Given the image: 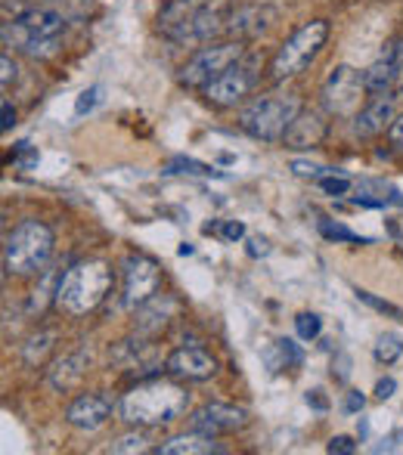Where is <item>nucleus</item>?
<instances>
[{
    "label": "nucleus",
    "instance_id": "nucleus-33",
    "mask_svg": "<svg viewBox=\"0 0 403 455\" xmlns=\"http://www.w3.org/2000/svg\"><path fill=\"white\" fill-rule=\"evenodd\" d=\"M332 455H354L357 452V440L354 437H344V434H338V437L329 440V446H326Z\"/></svg>",
    "mask_w": 403,
    "mask_h": 455
},
{
    "label": "nucleus",
    "instance_id": "nucleus-10",
    "mask_svg": "<svg viewBox=\"0 0 403 455\" xmlns=\"http://www.w3.org/2000/svg\"><path fill=\"white\" fill-rule=\"evenodd\" d=\"M158 285H162V270L156 260L146 254H127L121 264V304L127 310H137L140 304L156 298Z\"/></svg>",
    "mask_w": 403,
    "mask_h": 455
},
{
    "label": "nucleus",
    "instance_id": "nucleus-24",
    "mask_svg": "<svg viewBox=\"0 0 403 455\" xmlns=\"http://www.w3.org/2000/svg\"><path fill=\"white\" fill-rule=\"evenodd\" d=\"M165 174H193V177H223L221 171H214L211 164H202V162H196V158H183V156H177V158H171L168 162V168H165Z\"/></svg>",
    "mask_w": 403,
    "mask_h": 455
},
{
    "label": "nucleus",
    "instance_id": "nucleus-23",
    "mask_svg": "<svg viewBox=\"0 0 403 455\" xmlns=\"http://www.w3.org/2000/svg\"><path fill=\"white\" fill-rule=\"evenodd\" d=\"M205 4H211V0H168L165 10L158 12V28H162V35H168L171 28H177L183 19H189L196 10H202Z\"/></svg>",
    "mask_w": 403,
    "mask_h": 455
},
{
    "label": "nucleus",
    "instance_id": "nucleus-12",
    "mask_svg": "<svg viewBox=\"0 0 403 455\" xmlns=\"http://www.w3.org/2000/svg\"><path fill=\"white\" fill-rule=\"evenodd\" d=\"M398 108H400V93H394V91L375 93L373 100L354 115V133L363 140L388 133V127L398 118Z\"/></svg>",
    "mask_w": 403,
    "mask_h": 455
},
{
    "label": "nucleus",
    "instance_id": "nucleus-44",
    "mask_svg": "<svg viewBox=\"0 0 403 455\" xmlns=\"http://www.w3.org/2000/svg\"><path fill=\"white\" fill-rule=\"evenodd\" d=\"M196 248L193 245H181V258H189V254H193Z\"/></svg>",
    "mask_w": 403,
    "mask_h": 455
},
{
    "label": "nucleus",
    "instance_id": "nucleus-32",
    "mask_svg": "<svg viewBox=\"0 0 403 455\" xmlns=\"http://www.w3.org/2000/svg\"><path fill=\"white\" fill-rule=\"evenodd\" d=\"M292 171L298 177H307V180H319V177L332 174V168H323V164H310V162H292Z\"/></svg>",
    "mask_w": 403,
    "mask_h": 455
},
{
    "label": "nucleus",
    "instance_id": "nucleus-6",
    "mask_svg": "<svg viewBox=\"0 0 403 455\" xmlns=\"http://www.w3.org/2000/svg\"><path fill=\"white\" fill-rule=\"evenodd\" d=\"M326 37H329V22L326 19H313L304 22L298 31H292L279 50L270 60V78L273 81H289L295 75H302L307 66L319 56V50L326 47Z\"/></svg>",
    "mask_w": 403,
    "mask_h": 455
},
{
    "label": "nucleus",
    "instance_id": "nucleus-15",
    "mask_svg": "<svg viewBox=\"0 0 403 455\" xmlns=\"http://www.w3.org/2000/svg\"><path fill=\"white\" fill-rule=\"evenodd\" d=\"M115 403L109 394H81L75 396L72 403H69L66 409V421L72 427H78V431H100L102 425L109 421V415H112Z\"/></svg>",
    "mask_w": 403,
    "mask_h": 455
},
{
    "label": "nucleus",
    "instance_id": "nucleus-5",
    "mask_svg": "<svg viewBox=\"0 0 403 455\" xmlns=\"http://www.w3.org/2000/svg\"><path fill=\"white\" fill-rule=\"evenodd\" d=\"M53 254V229L41 220H22L4 239V273L35 275L44 273Z\"/></svg>",
    "mask_w": 403,
    "mask_h": 455
},
{
    "label": "nucleus",
    "instance_id": "nucleus-40",
    "mask_svg": "<svg viewBox=\"0 0 403 455\" xmlns=\"http://www.w3.org/2000/svg\"><path fill=\"white\" fill-rule=\"evenodd\" d=\"M37 162V152L31 149L28 143H19V158H16V164L19 168H31V164Z\"/></svg>",
    "mask_w": 403,
    "mask_h": 455
},
{
    "label": "nucleus",
    "instance_id": "nucleus-34",
    "mask_svg": "<svg viewBox=\"0 0 403 455\" xmlns=\"http://www.w3.org/2000/svg\"><path fill=\"white\" fill-rule=\"evenodd\" d=\"M97 102H100V87H87V91L78 96V102H75V115L81 118V115L91 112V108L97 106Z\"/></svg>",
    "mask_w": 403,
    "mask_h": 455
},
{
    "label": "nucleus",
    "instance_id": "nucleus-18",
    "mask_svg": "<svg viewBox=\"0 0 403 455\" xmlns=\"http://www.w3.org/2000/svg\"><path fill=\"white\" fill-rule=\"evenodd\" d=\"M277 19V10L267 4H248L239 6L227 16V31L236 37V41H254V37L267 35Z\"/></svg>",
    "mask_w": 403,
    "mask_h": 455
},
{
    "label": "nucleus",
    "instance_id": "nucleus-3",
    "mask_svg": "<svg viewBox=\"0 0 403 455\" xmlns=\"http://www.w3.org/2000/svg\"><path fill=\"white\" fill-rule=\"evenodd\" d=\"M115 273L106 260H78V264H72L62 273L53 304L69 316H85V313H93L106 300Z\"/></svg>",
    "mask_w": 403,
    "mask_h": 455
},
{
    "label": "nucleus",
    "instance_id": "nucleus-37",
    "mask_svg": "<svg viewBox=\"0 0 403 455\" xmlns=\"http://www.w3.org/2000/svg\"><path fill=\"white\" fill-rule=\"evenodd\" d=\"M388 143H391L398 152H403V115H398V118H394V124L388 127Z\"/></svg>",
    "mask_w": 403,
    "mask_h": 455
},
{
    "label": "nucleus",
    "instance_id": "nucleus-4",
    "mask_svg": "<svg viewBox=\"0 0 403 455\" xmlns=\"http://www.w3.org/2000/svg\"><path fill=\"white\" fill-rule=\"evenodd\" d=\"M298 112H302V102H298L295 93H261L239 112V127L252 140L283 143L286 131H289Z\"/></svg>",
    "mask_w": 403,
    "mask_h": 455
},
{
    "label": "nucleus",
    "instance_id": "nucleus-7",
    "mask_svg": "<svg viewBox=\"0 0 403 455\" xmlns=\"http://www.w3.org/2000/svg\"><path fill=\"white\" fill-rule=\"evenodd\" d=\"M246 56L242 41H221V44H208V47L196 50L193 60L183 62L181 68V84L189 91H205L214 78H221L233 62H239Z\"/></svg>",
    "mask_w": 403,
    "mask_h": 455
},
{
    "label": "nucleus",
    "instance_id": "nucleus-20",
    "mask_svg": "<svg viewBox=\"0 0 403 455\" xmlns=\"http://www.w3.org/2000/svg\"><path fill=\"white\" fill-rule=\"evenodd\" d=\"M87 365H91V354H87V350H78V354H69V356H62V360H56L53 369L47 371L50 387L60 390V394L78 387L81 378H85V371H87Z\"/></svg>",
    "mask_w": 403,
    "mask_h": 455
},
{
    "label": "nucleus",
    "instance_id": "nucleus-8",
    "mask_svg": "<svg viewBox=\"0 0 403 455\" xmlns=\"http://www.w3.org/2000/svg\"><path fill=\"white\" fill-rule=\"evenodd\" d=\"M258 78H261V62L258 56H242L239 62L227 68L221 78H214L208 87L202 91L205 102L214 108H236L239 102H246L252 91L258 87Z\"/></svg>",
    "mask_w": 403,
    "mask_h": 455
},
{
    "label": "nucleus",
    "instance_id": "nucleus-13",
    "mask_svg": "<svg viewBox=\"0 0 403 455\" xmlns=\"http://www.w3.org/2000/svg\"><path fill=\"white\" fill-rule=\"evenodd\" d=\"M400 72H403V35L391 37V41L382 47L379 60L363 72V78H367V91L373 96L391 91L394 81L400 78Z\"/></svg>",
    "mask_w": 403,
    "mask_h": 455
},
{
    "label": "nucleus",
    "instance_id": "nucleus-43",
    "mask_svg": "<svg viewBox=\"0 0 403 455\" xmlns=\"http://www.w3.org/2000/svg\"><path fill=\"white\" fill-rule=\"evenodd\" d=\"M248 254L258 258V254H267V242L264 239H248Z\"/></svg>",
    "mask_w": 403,
    "mask_h": 455
},
{
    "label": "nucleus",
    "instance_id": "nucleus-38",
    "mask_svg": "<svg viewBox=\"0 0 403 455\" xmlns=\"http://www.w3.org/2000/svg\"><path fill=\"white\" fill-rule=\"evenodd\" d=\"M0 68H4V75H0V81H4V87H10L12 81H16V62L10 60V53L0 56Z\"/></svg>",
    "mask_w": 403,
    "mask_h": 455
},
{
    "label": "nucleus",
    "instance_id": "nucleus-9",
    "mask_svg": "<svg viewBox=\"0 0 403 455\" xmlns=\"http://www.w3.org/2000/svg\"><path fill=\"white\" fill-rule=\"evenodd\" d=\"M367 78H363L357 68L351 66H338L332 68V75L323 84V106L329 115L335 118H354L363 108V100H367Z\"/></svg>",
    "mask_w": 403,
    "mask_h": 455
},
{
    "label": "nucleus",
    "instance_id": "nucleus-27",
    "mask_svg": "<svg viewBox=\"0 0 403 455\" xmlns=\"http://www.w3.org/2000/svg\"><path fill=\"white\" fill-rule=\"evenodd\" d=\"M149 437L146 434H125V437H118L112 443V452L118 455H133V452H149Z\"/></svg>",
    "mask_w": 403,
    "mask_h": 455
},
{
    "label": "nucleus",
    "instance_id": "nucleus-1",
    "mask_svg": "<svg viewBox=\"0 0 403 455\" xmlns=\"http://www.w3.org/2000/svg\"><path fill=\"white\" fill-rule=\"evenodd\" d=\"M189 406V394L183 384L168 378H146L137 381L118 403L121 421L133 427H162L181 419Z\"/></svg>",
    "mask_w": 403,
    "mask_h": 455
},
{
    "label": "nucleus",
    "instance_id": "nucleus-22",
    "mask_svg": "<svg viewBox=\"0 0 403 455\" xmlns=\"http://www.w3.org/2000/svg\"><path fill=\"white\" fill-rule=\"evenodd\" d=\"M264 363L267 371H283V369H298L304 363V354L292 338H279L270 347L264 350Z\"/></svg>",
    "mask_w": 403,
    "mask_h": 455
},
{
    "label": "nucleus",
    "instance_id": "nucleus-28",
    "mask_svg": "<svg viewBox=\"0 0 403 455\" xmlns=\"http://www.w3.org/2000/svg\"><path fill=\"white\" fill-rule=\"evenodd\" d=\"M295 331L302 341H317L319 331H323V319L317 313H298L295 316Z\"/></svg>",
    "mask_w": 403,
    "mask_h": 455
},
{
    "label": "nucleus",
    "instance_id": "nucleus-26",
    "mask_svg": "<svg viewBox=\"0 0 403 455\" xmlns=\"http://www.w3.org/2000/svg\"><path fill=\"white\" fill-rule=\"evenodd\" d=\"M319 235L329 242H354V245H369L373 239L367 235H357L354 229L342 227V223H332V220H319Z\"/></svg>",
    "mask_w": 403,
    "mask_h": 455
},
{
    "label": "nucleus",
    "instance_id": "nucleus-19",
    "mask_svg": "<svg viewBox=\"0 0 403 455\" xmlns=\"http://www.w3.org/2000/svg\"><path fill=\"white\" fill-rule=\"evenodd\" d=\"M174 313H177V300L168 298V294H156V298H149L146 304H140L133 310V331L140 338L158 335L174 319Z\"/></svg>",
    "mask_w": 403,
    "mask_h": 455
},
{
    "label": "nucleus",
    "instance_id": "nucleus-25",
    "mask_svg": "<svg viewBox=\"0 0 403 455\" xmlns=\"http://www.w3.org/2000/svg\"><path fill=\"white\" fill-rule=\"evenodd\" d=\"M373 354H375V363H385V365L398 363L400 356H403V338L394 335V331H385V335L375 341Z\"/></svg>",
    "mask_w": 403,
    "mask_h": 455
},
{
    "label": "nucleus",
    "instance_id": "nucleus-36",
    "mask_svg": "<svg viewBox=\"0 0 403 455\" xmlns=\"http://www.w3.org/2000/svg\"><path fill=\"white\" fill-rule=\"evenodd\" d=\"M363 406H367V396L360 394V390H351L348 396H344V412L348 415H357V412H363Z\"/></svg>",
    "mask_w": 403,
    "mask_h": 455
},
{
    "label": "nucleus",
    "instance_id": "nucleus-42",
    "mask_svg": "<svg viewBox=\"0 0 403 455\" xmlns=\"http://www.w3.org/2000/svg\"><path fill=\"white\" fill-rule=\"evenodd\" d=\"M307 406H313L317 412H326V409H329V400L323 396V390H307Z\"/></svg>",
    "mask_w": 403,
    "mask_h": 455
},
{
    "label": "nucleus",
    "instance_id": "nucleus-16",
    "mask_svg": "<svg viewBox=\"0 0 403 455\" xmlns=\"http://www.w3.org/2000/svg\"><path fill=\"white\" fill-rule=\"evenodd\" d=\"M326 137H329V124H326L323 115L313 112V108H302L289 124V131H286L283 146L292 152H310L319 149Z\"/></svg>",
    "mask_w": 403,
    "mask_h": 455
},
{
    "label": "nucleus",
    "instance_id": "nucleus-29",
    "mask_svg": "<svg viewBox=\"0 0 403 455\" xmlns=\"http://www.w3.org/2000/svg\"><path fill=\"white\" fill-rule=\"evenodd\" d=\"M357 300H363L367 307H373V310H379L382 316H391V319H403V310L400 307H394V304H388V300H382V298H375L373 291H363V288H357Z\"/></svg>",
    "mask_w": 403,
    "mask_h": 455
},
{
    "label": "nucleus",
    "instance_id": "nucleus-14",
    "mask_svg": "<svg viewBox=\"0 0 403 455\" xmlns=\"http://www.w3.org/2000/svg\"><path fill=\"white\" fill-rule=\"evenodd\" d=\"M246 425H248V412L239 406H230V403H208L199 412H193V431L211 434V437L242 431Z\"/></svg>",
    "mask_w": 403,
    "mask_h": 455
},
{
    "label": "nucleus",
    "instance_id": "nucleus-21",
    "mask_svg": "<svg viewBox=\"0 0 403 455\" xmlns=\"http://www.w3.org/2000/svg\"><path fill=\"white\" fill-rule=\"evenodd\" d=\"M152 452L156 455H208V452H221V443H217L211 434L193 431V434H181V437H171L168 443L156 446Z\"/></svg>",
    "mask_w": 403,
    "mask_h": 455
},
{
    "label": "nucleus",
    "instance_id": "nucleus-31",
    "mask_svg": "<svg viewBox=\"0 0 403 455\" xmlns=\"http://www.w3.org/2000/svg\"><path fill=\"white\" fill-rule=\"evenodd\" d=\"M50 341H53V335L50 331H44V335H37V338H31L28 341V347H25V363H41V356H44V350L50 347Z\"/></svg>",
    "mask_w": 403,
    "mask_h": 455
},
{
    "label": "nucleus",
    "instance_id": "nucleus-39",
    "mask_svg": "<svg viewBox=\"0 0 403 455\" xmlns=\"http://www.w3.org/2000/svg\"><path fill=\"white\" fill-rule=\"evenodd\" d=\"M394 390H398L394 378H379V384H375V396H379V400H391Z\"/></svg>",
    "mask_w": 403,
    "mask_h": 455
},
{
    "label": "nucleus",
    "instance_id": "nucleus-35",
    "mask_svg": "<svg viewBox=\"0 0 403 455\" xmlns=\"http://www.w3.org/2000/svg\"><path fill=\"white\" fill-rule=\"evenodd\" d=\"M221 239H227V242H239V239H246V227H242L239 220H227L221 227Z\"/></svg>",
    "mask_w": 403,
    "mask_h": 455
},
{
    "label": "nucleus",
    "instance_id": "nucleus-30",
    "mask_svg": "<svg viewBox=\"0 0 403 455\" xmlns=\"http://www.w3.org/2000/svg\"><path fill=\"white\" fill-rule=\"evenodd\" d=\"M319 189L326 192V196H348V189H351V180L348 177H335V171L332 174H326V177H319Z\"/></svg>",
    "mask_w": 403,
    "mask_h": 455
},
{
    "label": "nucleus",
    "instance_id": "nucleus-17",
    "mask_svg": "<svg viewBox=\"0 0 403 455\" xmlns=\"http://www.w3.org/2000/svg\"><path fill=\"white\" fill-rule=\"evenodd\" d=\"M165 369H168L171 378L177 381H208L214 378L217 363L211 354H205L202 347H177L174 354L165 360Z\"/></svg>",
    "mask_w": 403,
    "mask_h": 455
},
{
    "label": "nucleus",
    "instance_id": "nucleus-11",
    "mask_svg": "<svg viewBox=\"0 0 403 455\" xmlns=\"http://www.w3.org/2000/svg\"><path fill=\"white\" fill-rule=\"evenodd\" d=\"M227 0H211L202 10H196L189 19H183L177 28H171L168 41L181 44V47H196V44H205L217 35V31H227Z\"/></svg>",
    "mask_w": 403,
    "mask_h": 455
},
{
    "label": "nucleus",
    "instance_id": "nucleus-2",
    "mask_svg": "<svg viewBox=\"0 0 403 455\" xmlns=\"http://www.w3.org/2000/svg\"><path fill=\"white\" fill-rule=\"evenodd\" d=\"M66 19L50 6H25L4 22V47H12L31 60H50L60 50Z\"/></svg>",
    "mask_w": 403,
    "mask_h": 455
},
{
    "label": "nucleus",
    "instance_id": "nucleus-41",
    "mask_svg": "<svg viewBox=\"0 0 403 455\" xmlns=\"http://www.w3.org/2000/svg\"><path fill=\"white\" fill-rule=\"evenodd\" d=\"M0 108H4V121H0V127H4V131H12V127H16V108H12L10 100L0 102Z\"/></svg>",
    "mask_w": 403,
    "mask_h": 455
}]
</instances>
